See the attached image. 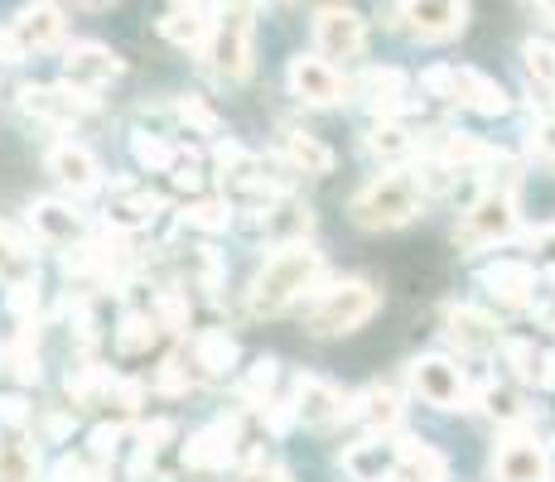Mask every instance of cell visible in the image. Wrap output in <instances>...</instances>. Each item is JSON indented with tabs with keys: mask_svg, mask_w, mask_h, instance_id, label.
Instances as JSON below:
<instances>
[{
	"mask_svg": "<svg viewBox=\"0 0 555 482\" xmlns=\"http://www.w3.org/2000/svg\"><path fill=\"white\" fill-rule=\"evenodd\" d=\"M0 425L5 430H29V405L20 395H0Z\"/></svg>",
	"mask_w": 555,
	"mask_h": 482,
	"instance_id": "45",
	"label": "cell"
},
{
	"mask_svg": "<svg viewBox=\"0 0 555 482\" xmlns=\"http://www.w3.org/2000/svg\"><path fill=\"white\" fill-rule=\"evenodd\" d=\"M527 246H531V256H537L546 271H555V222H541V227H531L527 232Z\"/></svg>",
	"mask_w": 555,
	"mask_h": 482,
	"instance_id": "44",
	"label": "cell"
},
{
	"mask_svg": "<svg viewBox=\"0 0 555 482\" xmlns=\"http://www.w3.org/2000/svg\"><path fill=\"white\" fill-rule=\"evenodd\" d=\"M271 386H275V362L261 357L247 377L237 381V401L242 405H271Z\"/></svg>",
	"mask_w": 555,
	"mask_h": 482,
	"instance_id": "38",
	"label": "cell"
},
{
	"mask_svg": "<svg viewBox=\"0 0 555 482\" xmlns=\"http://www.w3.org/2000/svg\"><path fill=\"white\" fill-rule=\"evenodd\" d=\"M247 482H285V478H281V473H251Z\"/></svg>",
	"mask_w": 555,
	"mask_h": 482,
	"instance_id": "47",
	"label": "cell"
},
{
	"mask_svg": "<svg viewBox=\"0 0 555 482\" xmlns=\"http://www.w3.org/2000/svg\"><path fill=\"white\" fill-rule=\"evenodd\" d=\"M5 362H10V372H15L20 381H39V357L29 348H10Z\"/></svg>",
	"mask_w": 555,
	"mask_h": 482,
	"instance_id": "46",
	"label": "cell"
},
{
	"mask_svg": "<svg viewBox=\"0 0 555 482\" xmlns=\"http://www.w3.org/2000/svg\"><path fill=\"white\" fill-rule=\"evenodd\" d=\"M10 35H15V44L25 53H44L63 39V10L59 5H25L15 15V25H10Z\"/></svg>",
	"mask_w": 555,
	"mask_h": 482,
	"instance_id": "23",
	"label": "cell"
},
{
	"mask_svg": "<svg viewBox=\"0 0 555 482\" xmlns=\"http://www.w3.org/2000/svg\"><path fill=\"white\" fill-rule=\"evenodd\" d=\"M131 149H135V159H141L151 174H169L175 159H179V149L169 141H159V135H131Z\"/></svg>",
	"mask_w": 555,
	"mask_h": 482,
	"instance_id": "40",
	"label": "cell"
},
{
	"mask_svg": "<svg viewBox=\"0 0 555 482\" xmlns=\"http://www.w3.org/2000/svg\"><path fill=\"white\" fill-rule=\"evenodd\" d=\"M281 155L291 159V169H300V174H314V179L334 174V149L309 131H281Z\"/></svg>",
	"mask_w": 555,
	"mask_h": 482,
	"instance_id": "28",
	"label": "cell"
},
{
	"mask_svg": "<svg viewBox=\"0 0 555 482\" xmlns=\"http://www.w3.org/2000/svg\"><path fill=\"white\" fill-rule=\"evenodd\" d=\"M421 92L440 96V102H459V106H468V112H478V116H503L512 106L507 92L498 88L488 73L454 68V63H435V68H425L421 73Z\"/></svg>",
	"mask_w": 555,
	"mask_h": 482,
	"instance_id": "4",
	"label": "cell"
},
{
	"mask_svg": "<svg viewBox=\"0 0 555 482\" xmlns=\"http://www.w3.org/2000/svg\"><path fill=\"white\" fill-rule=\"evenodd\" d=\"M444 334L464 357H488V352L503 342V328H498V318L488 314V309L478 304H454L444 309Z\"/></svg>",
	"mask_w": 555,
	"mask_h": 482,
	"instance_id": "16",
	"label": "cell"
},
{
	"mask_svg": "<svg viewBox=\"0 0 555 482\" xmlns=\"http://www.w3.org/2000/svg\"><path fill=\"white\" fill-rule=\"evenodd\" d=\"M39 478V444L29 430L0 425V482H35Z\"/></svg>",
	"mask_w": 555,
	"mask_h": 482,
	"instance_id": "25",
	"label": "cell"
},
{
	"mask_svg": "<svg viewBox=\"0 0 555 482\" xmlns=\"http://www.w3.org/2000/svg\"><path fill=\"white\" fill-rule=\"evenodd\" d=\"M493 478L498 482H551V454L531 430H512L493 448Z\"/></svg>",
	"mask_w": 555,
	"mask_h": 482,
	"instance_id": "10",
	"label": "cell"
},
{
	"mask_svg": "<svg viewBox=\"0 0 555 482\" xmlns=\"http://www.w3.org/2000/svg\"><path fill=\"white\" fill-rule=\"evenodd\" d=\"M324 251L314 242H291V246H275L271 256L261 261V271L251 275L247 289V304L251 314L261 318H281L285 309H295L309 289H319L324 281Z\"/></svg>",
	"mask_w": 555,
	"mask_h": 482,
	"instance_id": "1",
	"label": "cell"
},
{
	"mask_svg": "<svg viewBox=\"0 0 555 482\" xmlns=\"http://www.w3.org/2000/svg\"><path fill=\"white\" fill-rule=\"evenodd\" d=\"M483 415H488V420H498V425H512V430H521V425H527V401H521L512 386L488 381L483 386Z\"/></svg>",
	"mask_w": 555,
	"mask_h": 482,
	"instance_id": "34",
	"label": "cell"
},
{
	"mask_svg": "<svg viewBox=\"0 0 555 482\" xmlns=\"http://www.w3.org/2000/svg\"><path fill=\"white\" fill-rule=\"evenodd\" d=\"M212 29H218V10L212 5H169L159 15V35L175 49H208Z\"/></svg>",
	"mask_w": 555,
	"mask_h": 482,
	"instance_id": "20",
	"label": "cell"
},
{
	"mask_svg": "<svg viewBox=\"0 0 555 482\" xmlns=\"http://www.w3.org/2000/svg\"><path fill=\"white\" fill-rule=\"evenodd\" d=\"M527 155L537 159V165L555 169V116H541V121H531V131H527Z\"/></svg>",
	"mask_w": 555,
	"mask_h": 482,
	"instance_id": "41",
	"label": "cell"
},
{
	"mask_svg": "<svg viewBox=\"0 0 555 482\" xmlns=\"http://www.w3.org/2000/svg\"><path fill=\"white\" fill-rule=\"evenodd\" d=\"M20 106H25L35 121H44V126H78L88 112H98V96L73 92V88H39V82H29V88H20Z\"/></svg>",
	"mask_w": 555,
	"mask_h": 482,
	"instance_id": "14",
	"label": "cell"
},
{
	"mask_svg": "<svg viewBox=\"0 0 555 482\" xmlns=\"http://www.w3.org/2000/svg\"><path fill=\"white\" fill-rule=\"evenodd\" d=\"M285 82H291V92L300 96L305 106H338L353 92V82L338 78V68L324 63L319 53H295L291 68H285Z\"/></svg>",
	"mask_w": 555,
	"mask_h": 482,
	"instance_id": "12",
	"label": "cell"
},
{
	"mask_svg": "<svg viewBox=\"0 0 555 482\" xmlns=\"http://www.w3.org/2000/svg\"><path fill=\"white\" fill-rule=\"evenodd\" d=\"M517 237V198L512 193H478L474 208L459 218L454 227V246L459 251H483V246L512 242Z\"/></svg>",
	"mask_w": 555,
	"mask_h": 482,
	"instance_id": "6",
	"label": "cell"
},
{
	"mask_svg": "<svg viewBox=\"0 0 555 482\" xmlns=\"http://www.w3.org/2000/svg\"><path fill=\"white\" fill-rule=\"evenodd\" d=\"M203 381L208 377H203V367L194 362V352H169L165 367H159V391H169V395H184Z\"/></svg>",
	"mask_w": 555,
	"mask_h": 482,
	"instance_id": "35",
	"label": "cell"
},
{
	"mask_svg": "<svg viewBox=\"0 0 555 482\" xmlns=\"http://www.w3.org/2000/svg\"><path fill=\"white\" fill-rule=\"evenodd\" d=\"M362 145H367L372 159H382V165H391V169H397L401 159L415 155V135L405 131V126H397V121H377L367 135H362Z\"/></svg>",
	"mask_w": 555,
	"mask_h": 482,
	"instance_id": "32",
	"label": "cell"
},
{
	"mask_svg": "<svg viewBox=\"0 0 555 482\" xmlns=\"http://www.w3.org/2000/svg\"><path fill=\"white\" fill-rule=\"evenodd\" d=\"M175 116L189 126V131H198V135H218V116H212V106H203L198 96H179V102H175Z\"/></svg>",
	"mask_w": 555,
	"mask_h": 482,
	"instance_id": "42",
	"label": "cell"
},
{
	"mask_svg": "<svg viewBox=\"0 0 555 482\" xmlns=\"http://www.w3.org/2000/svg\"><path fill=\"white\" fill-rule=\"evenodd\" d=\"M35 246L20 237L15 227H5L0 222V285L20 289V285H35Z\"/></svg>",
	"mask_w": 555,
	"mask_h": 482,
	"instance_id": "29",
	"label": "cell"
},
{
	"mask_svg": "<svg viewBox=\"0 0 555 482\" xmlns=\"http://www.w3.org/2000/svg\"><path fill=\"white\" fill-rule=\"evenodd\" d=\"M44 169L53 179H59L63 188L73 193V198H82V193H98L102 188V165L98 155H92L88 145L78 141H53L49 155H44Z\"/></svg>",
	"mask_w": 555,
	"mask_h": 482,
	"instance_id": "15",
	"label": "cell"
},
{
	"mask_svg": "<svg viewBox=\"0 0 555 482\" xmlns=\"http://www.w3.org/2000/svg\"><path fill=\"white\" fill-rule=\"evenodd\" d=\"M353 96H362L382 121H391V112H401V102H405V73L401 68H362L353 82Z\"/></svg>",
	"mask_w": 555,
	"mask_h": 482,
	"instance_id": "24",
	"label": "cell"
},
{
	"mask_svg": "<svg viewBox=\"0 0 555 482\" xmlns=\"http://www.w3.org/2000/svg\"><path fill=\"white\" fill-rule=\"evenodd\" d=\"M444 478H450V464H444L440 448H430V444H405L387 482H444Z\"/></svg>",
	"mask_w": 555,
	"mask_h": 482,
	"instance_id": "31",
	"label": "cell"
},
{
	"mask_svg": "<svg viewBox=\"0 0 555 482\" xmlns=\"http://www.w3.org/2000/svg\"><path fill=\"white\" fill-rule=\"evenodd\" d=\"M498 149H488L483 141H474V135L464 131H435V165L444 169H468V165H493Z\"/></svg>",
	"mask_w": 555,
	"mask_h": 482,
	"instance_id": "30",
	"label": "cell"
},
{
	"mask_svg": "<svg viewBox=\"0 0 555 482\" xmlns=\"http://www.w3.org/2000/svg\"><path fill=\"white\" fill-rule=\"evenodd\" d=\"M537 15H546L551 25H555V5H537Z\"/></svg>",
	"mask_w": 555,
	"mask_h": 482,
	"instance_id": "48",
	"label": "cell"
},
{
	"mask_svg": "<svg viewBox=\"0 0 555 482\" xmlns=\"http://www.w3.org/2000/svg\"><path fill=\"white\" fill-rule=\"evenodd\" d=\"M291 411H295V420L309 425V430H328V425H338V420H348L353 415V395L348 391H338L334 381H324V377H295V395H291Z\"/></svg>",
	"mask_w": 555,
	"mask_h": 482,
	"instance_id": "11",
	"label": "cell"
},
{
	"mask_svg": "<svg viewBox=\"0 0 555 482\" xmlns=\"http://www.w3.org/2000/svg\"><path fill=\"white\" fill-rule=\"evenodd\" d=\"M189 352H194V362L203 367V377H222V372L237 362V342H232L228 334H218V328H208V334H194Z\"/></svg>",
	"mask_w": 555,
	"mask_h": 482,
	"instance_id": "33",
	"label": "cell"
},
{
	"mask_svg": "<svg viewBox=\"0 0 555 482\" xmlns=\"http://www.w3.org/2000/svg\"><path fill=\"white\" fill-rule=\"evenodd\" d=\"M155 334H159L155 314H126L121 328H116V348L121 352H145L155 342Z\"/></svg>",
	"mask_w": 555,
	"mask_h": 482,
	"instance_id": "39",
	"label": "cell"
},
{
	"mask_svg": "<svg viewBox=\"0 0 555 482\" xmlns=\"http://www.w3.org/2000/svg\"><path fill=\"white\" fill-rule=\"evenodd\" d=\"M112 78H121V58H116L106 44H73L68 53H63V82H68L73 92L92 96Z\"/></svg>",
	"mask_w": 555,
	"mask_h": 482,
	"instance_id": "18",
	"label": "cell"
},
{
	"mask_svg": "<svg viewBox=\"0 0 555 482\" xmlns=\"http://www.w3.org/2000/svg\"><path fill=\"white\" fill-rule=\"evenodd\" d=\"M184 222L194 232H208V237H218V232L232 227V203L228 198H198L184 208Z\"/></svg>",
	"mask_w": 555,
	"mask_h": 482,
	"instance_id": "36",
	"label": "cell"
},
{
	"mask_svg": "<svg viewBox=\"0 0 555 482\" xmlns=\"http://www.w3.org/2000/svg\"><path fill=\"white\" fill-rule=\"evenodd\" d=\"M405 444H391V439H362V444L344 448V473L353 482H387L391 468H397Z\"/></svg>",
	"mask_w": 555,
	"mask_h": 482,
	"instance_id": "22",
	"label": "cell"
},
{
	"mask_svg": "<svg viewBox=\"0 0 555 482\" xmlns=\"http://www.w3.org/2000/svg\"><path fill=\"white\" fill-rule=\"evenodd\" d=\"M251 5H228L218 10V29H212L208 49H203V68L222 82H242L251 73Z\"/></svg>",
	"mask_w": 555,
	"mask_h": 482,
	"instance_id": "5",
	"label": "cell"
},
{
	"mask_svg": "<svg viewBox=\"0 0 555 482\" xmlns=\"http://www.w3.org/2000/svg\"><path fill=\"white\" fill-rule=\"evenodd\" d=\"M521 68H527V82L541 92L555 96V49L541 44V39H527L521 44Z\"/></svg>",
	"mask_w": 555,
	"mask_h": 482,
	"instance_id": "37",
	"label": "cell"
},
{
	"mask_svg": "<svg viewBox=\"0 0 555 482\" xmlns=\"http://www.w3.org/2000/svg\"><path fill=\"white\" fill-rule=\"evenodd\" d=\"M237 420H212V425H203V430L184 444V464L194 468V473H222L228 464H237Z\"/></svg>",
	"mask_w": 555,
	"mask_h": 482,
	"instance_id": "17",
	"label": "cell"
},
{
	"mask_svg": "<svg viewBox=\"0 0 555 482\" xmlns=\"http://www.w3.org/2000/svg\"><path fill=\"white\" fill-rule=\"evenodd\" d=\"M503 357H507L512 377H517L521 386H555V352L537 348L531 338H507Z\"/></svg>",
	"mask_w": 555,
	"mask_h": 482,
	"instance_id": "26",
	"label": "cell"
},
{
	"mask_svg": "<svg viewBox=\"0 0 555 482\" xmlns=\"http://www.w3.org/2000/svg\"><path fill=\"white\" fill-rule=\"evenodd\" d=\"M483 289L503 309H531L537 304V265L531 261H498L483 271Z\"/></svg>",
	"mask_w": 555,
	"mask_h": 482,
	"instance_id": "19",
	"label": "cell"
},
{
	"mask_svg": "<svg viewBox=\"0 0 555 482\" xmlns=\"http://www.w3.org/2000/svg\"><path fill=\"white\" fill-rule=\"evenodd\" d=\"M377 309H382V295L367 281H338L309 299L305 324H309V334H319V338H344V334H358Z\"/></svg>",
	"mask_w": 555,
	"mask_h": 482,
	"instance_id": "3",
	"label": "cell"
},
{
	"mask_svg": "<svg viewBox=\"0 0 555 482\" xmlns=\"http://www.w3.org/2000/svg\"><path fill=\"white\" fill-rule=\"evenodd\" d=\"M405 381H411V391L421 395L425 405H435V411H459L464 405V367L450 357H440V352H430V357H415L411 367H405Z\"/></svg>",
	"mask_w": 555,
	"mask_h": 482,
	"instance_id": "9",
	"label": "cell"
},
{
	"mask_svg": "<svg viewBox=\"0 0 555 482\" xmlns=\"http://www.w3.org/2000/svg\"><path fill=\"white\" fill-rule=\"evenodd\" d=\"M155 324L159 328H184L189 324V304L179 289H159L155 295Z\"/></svg>",
	"mask_w": 555,
	"mask_h": 482,
	"instance_id": "43",
	"label": "cell"
},
{
	"mask_svg": "<svg viewBox=\"0 0 555 482\" xmlns=\"http://www.w3.org/2000/svg\"><path fill=\"white\" fill-rule=\"evenodd\" d=\"M421 208H425V188L411 169H387V174L367 179L348 203V212H353L362 232H397L421 218Z\"/></svg>",
	"mask_w": 555,
	"mask_h": 482,
	"instance_id": "2",
	"label": "cell"
},
{
	"mask_svg": "<svg viewBox=\"0 0 555 482\" xmlns=\"http://www.w3.org/2000/svg\"><path fill=\"white\" fill-rule=\"evenodd\" d=\"M29 227H35V237L44 246H63V251H78V246L88 242V218L63 198H35L29 203Z\"/></svg>",
	"mask_w": 555,
	"mask_h": 482,
	"instance_id": "13",
	"label": "cell"
},
{
	"mask_svg": "<svg viewBox=\"0 0 555 482\" xmlns=\"http://www.w3.org/2000/svg\"><path fill=\"white\" fill-rule=\"evenodd\" d=\"M391 29L405 39H421V44H440V39L464 35L468 25V5L454 0H411V5H391Z\"/></svg>",
	"mask_w": 555,
	"mask_h": 482,
	"instance_id": "7",
	"label": "cell"
},
{
	"mask_svg": "<svg viewBox=\"0 0 555 482\" xmlns=\"http://www.w3.org/2000/svg\"><path fill=\"white\" fill-rule=\"evenodd\" d=\"M314 44H319V58L324 63L362 58V49H367V19H362L353 5H319L314 10Z\"/></svg>",
	"mask_w": 555,
	"mask_h": 482,
	"instance_id": "8",
	"label": "cell"
},
{
	"mask_svg": "<svg viewBox=\"0 0 555 482\" xmlns=\"http://www.w3.org/2000/svg\"><path fill=\"white\" fill-rule=\"evenodd\" d=\"M353 415L372 430V439H387L401 425V395L391 386H367L362 395H353Z\"/></svg>",
	"mask_w": 555,
	"mask_h": 482,
	"instance_id": "27",
	"label": "cell"
},
{
	"mask_svg": "<svg viewBox=\"0 0 555 482\" xmlns=\"http://www.w3.org/2000/svg\"><path fill=\"white\" fill-rule=\"evenodd\" d=\"M159 208H165V198L159 193H135L131 184H116L112 203H106V222H112V232H121V237H131V232L151 227L159 218Z\"/></svg>",
	"mask_w": 555,
	"mask_h": 482,
	"instance_id": "21",
	"label": "cell"
}]
</instances>
